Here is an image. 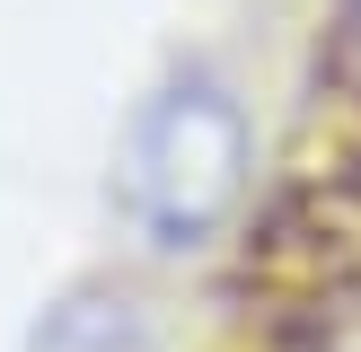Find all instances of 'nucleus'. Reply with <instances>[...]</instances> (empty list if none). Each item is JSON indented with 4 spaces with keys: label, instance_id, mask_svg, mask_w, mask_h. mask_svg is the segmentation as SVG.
<instances>
[{
    "label": "nucleus",
    "instance_id": "f257e3e1",
    "mask_svg": "<svg viewBox=\"0 0 361 352\" xmlns=\"http://www.w3.org/2000/svg\"><path fill=\"white\" fill-rule=\"evenodd\" d=\"M247 168H256L247 106L229 97L212 70H185V80H168L133 115V132H123V158H115L123 220H133L159 256H194V246H212V229L238 211Z\"/></svg>",
    "mask_w": 361,
    "mask_h": 352
},
{
    "label": "nucleus",
    "instance_id": "f03ea898",
    "mask_svg": "<svg viewBox=\"0 0 361 352\" xmlns=\"http://www.w3.org/2000/svg\"><path fill=\"white\" fill-rule=\"evenodd\" d=\"M27 352H159V317L123 282H80L35 317Z\"/></svg>",
    "mask_w": 361,
    "mask_h": 352
}]
</instances>
